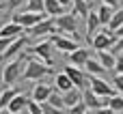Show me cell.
<instances>
[{"instance_id": "6da1fadb", "label": "cell", "mask_w": 123, "mask_h": 114, "mask_svg": "<svg viewBox=\"0 0 123 114\" xmlns=\"http://www.w3.org/2000/svg\"><path fill=\"white\" fill-rule=\"evenodd\" d=\"M50 73H52V67H50V65H45V63L39 60V58H28L26 65H24L22 80H26V82H39V80H43V78L50 75Z\"/></svg>"}, {"instance_id": "7a4b0ae2", "label": "cell", "mask_w": 123, "mask_h": 114, "mask_svg": "<svg viewBox=\"0 0 123 114\" xmlns=\"http://www.w3.org/2000/svg\"><path fill=\"white\" fill-rule=\"evenodd\" d=\"M24 58H26V52H22L17 58H13L6 67H4V71H2V82H4V86H13L15 82H19L22 80V73H24Z\"/></svg>"}, {"instance_id": "3957f363", "label": "cell", "mask_w": 123, "mask_h": 114, "mask_svg": "<svg viewBox=\"0 0 123 114\" xmlns=\"http://www.w3.org/2000/svg\"><path fill=\"white\" fill-rule=\"evenodd\" d=\"M54 24H56V32H61V34H69L71 39L78 41V34H76L78 19H76L74 13H67V11H65V13L56 15V17H54Z\"/></svg>"}, {"instance_id": "277c9868", "label": "cell", "mask_w": 123, "mask_h": 114, "mask_svg": "<svg viewBox=\"0 0 123 114\" xmlns=\"http://www.w3.org/2000/svg\"><path fill=\"white\" fill-rule=\"evenodd\" d=\"M115 41H117V34H115L108 26H102V28L95 32V37L91 39V47H93L95 52H99V50H110V47L115 45Z\"/></svg>"}, {"instance_id": "5b68a950", "label": "cell", "mask_w": 123, "mask_h": 114, "mask_svg": "<svg viewBox=\"0 0 123 114\" xmlns=\"http://www.w3.org/2000/svg\"><path fill=\"white\" fill-rule=\"evenodd\" d=\"M43 17H48V13H35V11L11 13V22H17L22 28H32V26H35V24H39Z\"/></svg>"}, {"instance_id": "8992f818", "label": "cell", "mask_w": 123, "mask_h": 114, "mask_svg": "<svg viewBox=\"0 0 123 114\" xmlns=\"http://www.w3.org/2000/svg\"><path fill=\"white\" fill-rule=\"evenodd\" d=\"M26 45H28V34H22V37H17V39H13L11 41V45L0 54V63L2 60H11V58H17L24 50H26Z\"/></svg>"}, {"instance_id": "52a82bcc", "label": "cell", "mask_w": 123, "mask_h": 114, "mask_svg": "<svg viewBox=\"0 0 123 114\" xmlns=\"http://www.w3.org/2000/svg\"><path fill=\"white\" fill-rule=\"evenodd\" d=\"M89 88L93 91V93H97L99 97H112L117 91H115V86L112 84H108L104 78H99V75H89Z\"/></svg>"}, {"instance_id": "ba28073f", "label": "cell", "mask_w": 123, "mask_h": 114, "mask_svg": "<svg viewBox=\"0 0 123 114\" xmlns=\"http://www.w3.org/2000/svg\"><path fill=\"white\" fill-rule=\"evenodd\" d=\"M56 30V24H54V17H43L39 24H35L32 28H26V32H28V37H45V34H50V32H54Z\"/></svg>"}, {"instance_id": "9c48e42d", "label": "cell", "mask_w": 123, "mask_h": 114, "mask_svg": "<svg viewBox=\"0 0 123 114\" xmlns=\"http://www.w3.org/2000/svg\"><path fill=\"white\" fill-rule=\"evenodd\" d=\"M52 47H54V45H52V39H48V41H37L28 52H32L39 60H43L45 65L52 67Z\"/></svg>"}, {"instance_id": "30bf717a", "label": "cell", "mask_w": 123, "mask_h": 114, "mask_svg": "<svg viewBox=\"0 0 123 114\" xmlns=\"http://www.w3.org/2000/svg\"><path fill=\"white\" fill-rule=\"evenodd\" d=\"M65 73L71 78V82H74V86L76 88H80V91H84L86 86H89V73L82 69V67H76V65H69V67H65Z\"/></svg>"}, {"instance_id": "8fae6325", "label": "cell", "mask_w": 123, "mask_h": 114, "mask_svg": "<svg viewBox=\"0 0 123 114\" xmlns=\"http://www.w3.org/2000/svg\"><path fill=\"white\" fill-rule=\"evenodd\" d=\"M52 45H54L58 52H63V54H69V52H74V50L80 47V43H78L76 39L65 37V34H56V37H52Z\"/></svg>"}, {"instance_id": "7c38bea8", "label": "cell", "mask_w": 123, "mask_h": 114, "mask_svg": "<svg viewBox=\"0 0 123 114\" xmlns=\"http://www.w3.org/2000/svg\"><path fill=\"white\" fill-rule=\"evenodd\" d=\"M82 101L89 106V110H97V108L108 106V97H99V95H97V93H93L89 86L82 91Z\"/></svg>"}, {"instance_id": "4fadbf2b", "label": "cell", "mask_w": 123, "mask_h": 114, "mask_svg": "<svg viewBox=\"0 0 123 114\" xmlns=\"http://www.w3.org/2000/svg\"><path fill=\"white\" fill-rule=\"evenodd\" d=\"M22 34H26V28H22L17 22H9V24L0 26V37L15 39V37H22Z\"/></svg>"}, {"instance_id": "5bb4252c", "label": "cell", "mask_w": 123, "mask_h": 114, "mask_svg": "<svg viewBox=\"0 0 123 114\" xmlns=\"http://www.w3.org/2000/svg\"><path fill=\"white\" fill-rule=\"evenodd\" d=\"M99 28H102V22L97 17V11H89V15H86V39H89V43Z\"/></svg>"}, {"instance_id": "9a60e30c", "label": "cell", "mask_w": 123, "mask_h": 114, "mask_svg": "<svg viewBox=\"0 0 123 114\" xmlns=\"http://www.w3.org/2000/svg\"><path fill=\"white\" fill-rule=\"evenodd\" d=\"M84 71H86L89 75H99V78H104V73H106V67L99 63V58H93V56H89V60L84 63Z\"/></svg>"}, {"instance_id": "2e32d148", "label": "cell", "mask_w": 123, "mask_h": 114, "mask_svg": "<svg viewBox=\"0 0 123 114\" xmlns=\"http://www.w3.org/2000/svg\"><path fill=\"white\" fill-rule=\"evenodd\" d=\"M89 56H91V52H89V50L78 47V50L69 52V63H71V65H76V67H82V69H84V63L89 60Z\"/></svg>"}, {"instance_id": "e0dca14e", "label": "cell", "mask_w": 123, "mask_h": 114, "mask_svg": "<svg viewBox=\"0 0 123 114\" xmlns=\"http://www.w3.org/2000/svg\"><path fill=\"white\" fill-rule=\"evenodd\" d=\"M28 101H30V97H26V95H22V93H17L13 99H11V103L6 106L9 110L13 114H19V112H24L26 110V106H28Z\"/></svg>"}, {"instance_id": "ac0fdd59", "label": "cell", "mask_w": 123, "mask_h": 114, "mask_svg": "<svg viewBox=\"0 0 123 114\" xmlns=\"http://www.w3.org/2000/svg\"><path fill=\"white\" fill-rule=\"evenodd\" d=\"M54 88H56V91H61V93H67V91H71V88H74V82H71V78L63 71V73H58V75L54 78Z\"/></svg>"}, {"instance_id": "d6986e66", "label": "cell", "mask_w": 123, "mask_h": 114, "mask_svg": "<svg viewBox=\"0 0 123 114\" xmlns=\"http://www.w3.org/2000/svg\"><path fill=\"white\" fill-rule=\"evenodd\" d=\"M97 58H99V63L106 67V71L115 69V63H117V54H112L110 50H99V52H97Z\"/></svg>"}, {"instance_id": "ffe728a7", "label": "cell", "mask_w": 123, "mask_h": 114, "mask_svg": "<svg viewBox=\"0 0 123 114\" xmlns=\"http://www.w3.org/2000/svg\"><path fill=\"white\" fill-rule=\"evenodd\" d=\"M54 88L50 86V84H37L35 88H32V99L35 101H48V97H50V93H52Z\"/></svg>"}, {"instance_id": "44dd1931", "label": "cell", "mask_w": 123, "mask_h": 114, "mask_svg": "<svg viewBox=\"0 0 123 114\" xmlns=\"http://www.w3.org/2000/svg\"><path fill=\"white\" fill-rule=\"evenodd\" d=\"M63 101H65V110H67V108H71V106H76L78 101H82V91L74 86L71 91L63 93Z\"/></svg>"}, {"instance_id": "7402d4cb", "label": "cell", "mask_w": 123, "mask_h": 114, "mask_svg": "<svg viewBox=\"0 0 123 114\" xmlns=\"http://www.w3.org/2000/svg\"><path fill=\"white\" fill-rule=\"evenodd\" d=\"M43 11L50 15V17H56V15H61V13H65L67 9L58 2V0H43Z\"/></svg>"}, {"instance_id": "603a6c76", "label": "cell", "mask_w": 123, "mask_h": 114, "mask_svg": "<svg viewBox=\"0 0 123 114\" xmlns=\"http://www.w3.org/2000/svg\"><path fill=\"white\" fill-rule=\"evenodd\" d=\"M112 13H115V9H112V6H108V4H104V2L99 4V9H97V17H99L102 26H108V24H110Z\"/></svg>"}, {"instance_id": "cb8c5ba5", "label": "cell", "mask_w": 123, "mask_h": 114, "mask_svg": "<svg viewBox=\"0 0 123 114\" xmlns=\"http://www.w3.org/2000/svg\"><path fill=\"white\" fill-rule=\"evenodd\" d=\"M17 93H19L17 88H13V86H4L2 93H0V108H6V106L11 103V99H13Z\"/></svg>"}, {"instance_id": "d4e9b609", "label": "cell", "mask_w": 123, "mask_h": 114, "mask_svg": "<svg viewBox=\"0 0 123 114\" xmlns=\"http://www.w3.org/2000/svg\"><path fill=\"white\" fill-rule=\"evenodd\" d=\"M89 11H91V9H89V0H74L71 13H74L76 17H78V15H80V17H86Z\"/></svg>"}, {"instance_id": "484cf974", "label": "cell", "mask_w": 123, "mask_h": 114, "mask_svg": "<svg viewBox=\"0 0 123 114\" xmlns=\"http://www.w3.org/2000/svg\"><path fill=\"white\" fill-rule=\"evenodd\" d=\"M108 108L115 110L117 114H123V95L121 93H115L112 97H108Z\"/></svg>"}, {"instance_id": "4316f807", "label": "cell", "mask_w": 123, "mask_h": 114, "mask_svg": "<svg viewBox=\"0 0 123 114\" xmlns=\"http://www.w3.org/2000/svg\"><path fill=\"white\" fill-rule=\"evenodd\" d=\"M48 101H50L54 108H58V110H65V101H63V93H61V91H56V88H54V91L50 93Z\"/></svg>"}, {"instance_id": "83f0119b", "label": "cell", "mask_w": 123, "mask_h": 114, "mask_svg": "<svg viewBox=\"0 0 123 114\" xmlns=\"http://www.w3.org/2000/svg\"><path fill=\"white\" fill-rule=\"evenodd\" d=\"M121 24H123V9H117V11L112 13V19H110L108 28H110V30H117Z\"/></svg>"}, {"instance_id": "f1b7e54d", "label": "cell", "mask_w": 123, "mask_h": 114, "mask_svg": "<svg viewBox=\"0 0 123 114\" xmlns=\"http://www.w3.org/2000/svg\"><path fill=\"white\" fill-rule=\"evenodd\" d=\"M26 11L45 13V11H43V0H26Z\"/></svg>"}, {"instance_id": "f546056e", "label": "cell", "mask_w": 123, "mask_h": 114, "mask_svg": "<svg viewBox=\"0 0 123 114\" xmlns=\"http://www.w3.org/2000/svg\"><path fill=\"white\" fill-rule=\"evenodd\" d=\"M86 110H89V106H86L84 101H78L76 106H71V108H67V112H69V114H84Z\"/></svg>"}, {"instance_id": "4dcf8cb0", "label": "cell", "mask_w": 123, "mask_h": 114, "mask_svg": "<svg viewBox=\"0 0 123 114\" xmlns=\"http://www.w3.org/2000/svg\"><path fill=\"white\" fill-rule=\"evenodd\" d=\"M26 112H28V114H43V110H41V103H39V101L30 99L28 106H26Z\"/></svg>"}, {"instance_id": "1f68e13d", "label": "cell", "mask_w": 123, "mask_h": 114, "mask_svg": "<svg viewBox=\"0 0 123 114\" xmlns=\"http://www.w3.org/2000/svg\"><path fill=\"white\" fill-rule=\"evenodd\" d=\"M112 86H115V91L117 93H121L123 95V73H117L115 71V78H112V82H110Z\"/></svg>"}, {"instance_id": "d6a6232c", "label": "cell", "mask_w": 123, "mask_h": 114, "mask_svg": "<svg viewBox=\"0 0 123 114\" xmlns=\"http://www.w3.org/2000/svg\"><path fill=\"white\" fill-rule=\"evenodd\" d=\"M41 110H43V114H63V110L54 108L50 101H41Z\"/></svg>"}, {"instance_id": "836d02e7", "label": "cell", "mask_w": 123, "mask_h": 114, "mask_svg": "<svg viewBox=\"0 0 123 114\" xmlns=\"http://www.w3.org/2000/svg\"><path fill=\"white\" fill-rule=\"evenodd\" d=\"M22 4H26V0H6V2H4V6H6L11 13H15Z\"/></svg>"}, {"instance_id": "e575fe53", "label": "cell", "mask_w": 123, "mask_h": 114, "mask_svg": "<svg viewBox=\"0 0 123 114\" xmlns=\"http://www.w3.org/2000/svg\"><path fill=\"white\" fill-rule=\"evenodd\" d=\"M110 52H112V54H123V37H117V41H115V45L110 47Z\"/></svg>"}, {"instance_id": "d590c367", "label": "cell", "mask_w": 123, "mask_h": 114, "mask_svg": "<svg viewBox=\"0 0 123 114\" xmlns=\"http://www.w3.org/2000/svg\"><path fill=\"white\" fill-rule=\"evenodd\" d=\"M15 39H17V37H15ZM11 41H13V39H6V37H0V54H2V52H4V50H6L9 45H11Z\"/></svg>"}, {"instance_id": "8d00e7d4", "label": "cell", "mask_w": 123, "mask_h": 114, "mask_svg": "<svg viewBox=\"0 0 123 114\" xmlns=\"http://www.w3.org/2000/svg\"><path fill=\"white\" fill-rule=\"evenodd\" d=\"M115 71L123 73V54H117V63H115Z\"/></svg>"}, {"instance_id": "74e56055", "label": "cell", "mask_w": 123, "mask_h": 114, "mask_svg": "<svg viewBox=\"0 0 123 114\" xmlns=\"http://www.w3.org/2000/svg\"><path fill=\"white\" fill-rule=\"evenodd\" d=\"M93 112H95V114H117L115 110H110L108 106H104V108H97V110H93Z\"/></svg>"}, {"instance_id": "f35d334b", "label": "cell", "mask_w": 123, "mask_h": 114, "mask_svg": "<svg viewBox=\"0 0 123 114\" xmlns=\"http://www.w3.org/2000/svg\"><path fill=\"white\" fill-rule=\"evenodd\" d=\"M104 4H108V6H112V9H117L119 4H121V0H102Z\"/></svg>"}, {"instance_id": "ab89813d", "label": "cell", "mask_w": 123, "mask_h": 114, "mask_svg": "<svg viewBox=\"0 0 123 114\" xmlns=\"http://www.w3.org/2000/svg\"><path fill=\"white\" fill-rule=\"evenodd\" d=\"M58 2H61L65 9H71V6H74V0H58Z\"/></svg>"}, {"instance_id": "60d3db41", "label": "cell", "mask_w": 123, "mask_h": 114, "mask_svg": "<svg viewBox=\"0 0 123 114\" xmlns=\"http://www.w3.org/2000/svg\"><path fill=\"white\" fill-rule=\"evenodd\" d=\"M112 32H115L117 37H123V24H121V26H119V28H117V30H112Z\"/></svg>"}, {"instance_id": "b9f144b4", "label": "cell", "mask_w": 123, "mask_h": 114, "mask_svg": "<svg viewBox=\"0 0 123 114\" xmlns=\"http://www.w3.org/2000/svg\"><path fill=\"white\" fill-rule=\"evenodd\" d=\"M84 114H95V112H93V110H86V112H84Z\"/></svg>"}, {"instance_id": "7bdbcfd3", "label": "cell", "mask_w": 123, "mask_h": 114, "mask_svg": "<svg viewBox=\"0 0 123 114\" xmlns=\"http://www.w3.org/2000/svg\"><path fill=\"white\" fill-rule=\"evenodd\" d=\"M2 9H6V6H4V4H2V2H0V11H2Z\"/></svg>"}, {"instance_id": "ee69618b", "label": "cell", "mask_w": 123, "mask_h": 114, "mask_svg": "<svg viewBox=\"0 0 123 114\" xmlns=\"http://www.w3.org/2000/svg\"><path fill=\"white\" fill-rule=\"evenodd\" d=\"M19 114H24V112H19Z\"/></svg>"}, {"instance_id": "f6af8a7d", "label": "cell", "mask_w": 123, "mask_h": 114, "mask_svg": "<svg viewBox=\"0 0 123 114\" xmlns=\"http://www.w3.org/2000/svg\"><path fill=\"white\" fill-rule=\"evenodd\" d=\"M89 2H91V0H89Z\"/></svg>"}, {"instance_id": "bcb514c9", "label": "cell", "mask_w": 123, "mask_h": 114, "mask_svg": "<svg viewBox=\"0 0 123 114\" xmlns=\"http://www.w3.org/2000/svg\"><path fill=\"white\" fill-rule=\"evenodd\" d=\"M121 2H123V0H121Z\"/></svg>"}]
</instances>
